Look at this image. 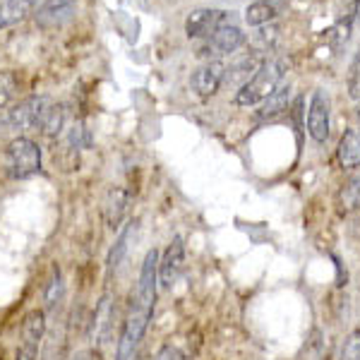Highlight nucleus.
Listing matches in <instances>:
<instances>
[{
  "label": "nucleus",
  "instance_id": "nucleus-16",
  "mask_svg": "<svg viewBox=\"0 0 360 360\" xmlns=\"http://www.w3.org/2000/svg\"><path fill=\"white\" fill-rule=\"evenodd\" d=\"M336 154H339V164L344 168H358L360 166V132L346 130L339 142Z\"/></svg>",
  "mask_w": 360,
  "mask_h": 360
},
{
  "label": "nucleus",
  "instance_id": "nucleus-6",
  "mask_svg": "<svg viewBox=\"0 0 360 360\" xmlns=\"http://www.w3.org/2000/svg\"><path fill=\"white\" fill-rule=\"evenodd\" d=\"M77 15V0H44L34 13V22L41 29H60Z\"/></svg>",
  "mask_w": 360,
  "mask_h": 360
},
{
  "label": "nucleus",
  "instance_id": "nucleus-24",
  "mask_svg": "<svg viewBox=\"0 0 360 360\" xmlns=\"http://www.w3.org/2000/svg\"><path fill=\"white\" fill-rule=\"evenodd\" d=\"M348 96L351 98H360V51L356 53L351 63V72H348Z\"/></svg>",
  "mask_w": 360,
  "mask_h": 360
},
{
  "label": "nucleus",
  "instance_id": "nucleus-3",
  "mask_svg": "<svg viewBox=\"0 0 360 360\" xmlns=\"http://www.w3.org/2000/svg\"><path fill=\"white\" fill-rule=\"evenodd\" d=\"M5 171L15 180L32 178L41 171V147L29 137H15L5 149Z\"/></svg>",
  "mask_w": 360,
  "mask_h": 360
},
{
  "label": "nucleus",
  "instance_id": "nucleus-23",
  "mask_svg": "<svg viewBox=\"0 0 360 360\" xmlns=\"http://www.w3.org/2000/svg\"><path fill=\"white\" fill-rule=\"evenodd\" d=\"M111 317V303L108 298H103L96 307V317H94V339H101V329H108L106 319Z\"/></svg>",
  "mask_w": 360,
  "mask_h": 360
},
{
  "label": "nucleus",
  "instance_id": "nucleus-2",
  "mask_svg": "<svg viewBox=\"0 0 360 360\" xmlns=\"http://www.w3.org/2000/svg\"><path fill=\"white\" fill-rule=\"evenodd\" d=\"M288 70V60L276 58V60H266L259 65L257 72L252 75V79H248L240 86V91L236 94V106H257L266 96H271L281 86V79Z\"/></svg>",
  "mask_w": 360,
  "mask_h": 360
},
{
  "label": "nucleus",
  "instance_id": "nucleus-21",
  "mask_svg": "<svg viewBox=\"0 0 360 360\" xmlns=\"http://www.w3.org/2000/svg\"><path fill=\"white\" fill-rule=\"evenodd\" d=\"M360 202V173H356L341 190V207L353 209Z\"/></svg>",
  "mask_w": 360,
  "mask_h": 360
},
{
  "label": "nucleus",
  "instance_id": "nucleus-26",
  "mask_svg": "<svg viewBox=\"0 0 360 360\" xmlns=\"http://www.w3.org/2000/svg\"><path fill=\"white\" fill-rule=\"evenodd\" d=\"M154 360H183V353L173 346H164V348H159V353L154 356Z\"/></svg>",
  "mask_w": 360,
  "mask_h": 360
},
{
  "label": "nucleus",
  "instance_id": "nucleus-9",
  "mask_svg": "<svg viewBox=\"0 0 360 360\" xmlns=\"http://www.w3.org/2000/svg\"><path fill=\"white\" fill-rule=\"evenodd\" d=\"M307 132L317 144H324L329 139V96L322 89L312 94L310 111H307Z\"/></svg>",
  "mask_w": 360,
  "mask_h": 360
},
{
  "label": "nucleus",
  "instance_id": "nucleus-8",
  "mask_svg": "<svg viewBox=\"0 0 360 360\" xmlns=\"http://www.w3.org/2000/svg\"><path fill=\"white\" fill-rule=\"evenodd\" d=\"M226 17H229V13H224V10H193L188 15V20H185V34H188V39H207L219 27H224Z\"/></svg>",
  "mask_w": 360,
  "mask_h": 360
},
{
  "label": "nucleus",
  "instance_id": "nucleus-15",
  "mask_svg": "<svg viewBox=\"0 0 360 360\" xmlns=\"http://www.w3.org/2000/svg\"><path fill=\"white\" fill-rule=\"evenodd\" d=\"M39 0H0V29L15 25L37 8Z\"/></svg>",
  "mask_w": 360,
  "mask_h": 360
},
{
  "label": "nucleus",
  "instance_id": "nucleus-10",
  "mask_svg": "<svg viewBox=\"0 0 360 360\" xmlns=\"http://www.w3.org/2000/svg\"><path fill=\"white\" fill-rule=\"evenodd\" d=\"M224 70L226 68L219 60H209L202 68H197L193 72V77H190V86H193L195 94L202 98L217 94L219 86L224 82Z\"/></svg>",
  "mask_w": 360,
  "mask_h": 360
},
{
  "label": "nucleus",
  "instance_id": "nucleus-12",
  "mask_svg": "<svg viewBox=\"0 0 360 360\" xmlns=\"http://www.w3.org/2000/svg\"><path fill=\"white\" fill-rule=\"evenodd\" d=\"M127 205H130V195H127L125 188H118V185H113L111 190L106 193L103 197V221L111 231H118L120 224H123L125 219V212H127Z\"/></svg>",
  "mask_w": 360,
  "mask_h": 360
},
{
  "label": "nucleus",
  "instance_id": "nucleus-11",
  "mask_svg": "<svg viewBox=\"0 0 360 360\" xmlns=\"http://www.w3.org/2000/svg\"><path fill=\"white\" fill-rule=\"evenodd\" d=\"M245 44V34L233 25H224L209 37V44L205 49H200V56H212V51H217L214 56H226V53H236L240 46Z\"/></svg>",
  "mask_w": 360,
  "mask_h": 360
},
{
  "label": "nucleus",
  "instance_id": "nucleus-5",
  "mask_svg": "<svg viewBox=\"0 0 360 360\" xmlns=\"http://www.w3.org/2000/svg\"><path fill=\"white\" fill-rule=\"evenodd\" d=\"M51 108V98L46 96H29L25 101H20L13 106V111L8 113V123L15 130H34L41 125L46 111Z\"/></svg>",
  "mask_w": 360,
  "mask_h": 360
},
{
  "label": "nucleus",
  "instance_id": "nucleus-18",
  "mask_svg": "<svg viewBox=\"0 0 360 360\" xmlns=\"http://www.w3.org/2000/svg\"><path fill=\"white\" fill-rule=\"evenodd\" d=\"M288 101H291V84H281L271 96H266L259 108V118H274L281 111H286Z\"/></svg>",
  "mask_w": 360,
  "mask_h": 360
},
{
  "label": "nucleus",
  "instance_id": "nucleus-1",
  "mask_svg": "<svg viewBox=\"0 0 360 360\" xmlns=\"http://www.w3.org/2000/svg\"><path fill=\"white\" fill-rule=\"evenodd\" d=\"M156 291H159V250H149L147 257L139 269L137 286L132 291L130 307H127L123 334L115 346V360H130L135 356L139 341L144 339L149 329V322L154 317L156 305Z\"/></svg>",
  "mask_w": 360,
  "mask_h": 360
},
{
  "label": "nucleus",
  "instance_id": "nucleus-7",
  "mask_svg": "<svg viewBox=\"0 0 360 360\" xmlns=\"http://www.w3.org/2000/svg\"><path fill=\"white\" fill-rule=\"evenodd\" d=\"M185 264V245L183 238L176 236L168 248L164 250V255L159 257V283L164 288H173V283L178 281L180 271H183Z\"/></svg>",
  "mask_w": 360,
  "mask_h": 360
},
{
  "label": "nucleus",
  "instance_id": "nucleus-29",
  "mask_svg": "<svg viewBox=\"0 0 360 360\" xmlns=\"http://www.w3.org/2000/svg\"><path fill=\"white\" fill-rule=\"evenodd\" d=\"M0 360H3V356H0Z\"/></svg>",
  "mask_w": 360,
  "mask_h": 360
},
{
  "label": "nucleus",
  "instance_id": "nucleus-13",
  "mask_svg": "<svg viewBox=\"0 0 360 360\" xmlns=\"http://www.w3.org/2000/svg\"><path fill=\"white\" fill-rule=\"evenodd\" d=\"M286 10V0H257V3L248 5L245 10V22L250 27H262L269 25L271 20H276L278 15Z\"/></svg>",
  "mask_w": 360,
  "mask_h": 360
},
{
  "label": "nucleus",
  "instance_id": "nucleus-17",
  "mask_svg": "<svg viewBox=\"0 0 360 360\" xmlns=\"http://www.w3.org/2000/svg\"><path fill=\"white\" fill-rule=\"evenodd\" d=\"M259 70V60L257 58H243L236 65H231L229 70H224V82L229 84H245L248 79H252V75Z\"/></svg>",
  "mask_w": 360,
  "mask_h": 360
},
{
  "label": "nucleus",
  "instance_id": "nucleus-28",
  "mask_svg": "<svg viewBox=\"0 0 360 360\" xmlns=\"http://www.w3.org/2000/svg\"><path fill=\"white\" fill-rule=\"evenodd\" d=\"M356 13H358V20H360V5H358V10H356Z\"/></svg>",
  "mask_w": 360,
  "mask_h": 360
},
{
  "label": "nucleus",
  "instance_id": "nucleus-22",
  "mask_svg": "<svg viewBox=\"0 0 360 360\" xmlns=\"http://www.w3.org/2000/svg\"><path fill=\"white\" fill-rule=\"evenodd\" d=\"M60 298H63V274L58 266H53V274H51L49 286H46V305L53 307Z\"/></svg>",
  "mask_w": 360,
  "mask_h": 360
},
{
  "label": "nucleus",
  "instance_id": "nucleus-19",
  "mask_svg": "<svg viewBox=\"0 0 360 360\" xmlns=\"http://www.w3.org/2000/svg\"><path fill=\"white\" fill-rule=\"evenodd\" d=\"M63 125H65V111H63V106L51 103V108L46 111L41 125H39V130H41L46 137H56L63 132Z\"/></svg>",
  "mask_w": 360,
  "mask_h": 360
},
{
  "label": "nucleus",
  "instance_id": "nucleus-20",
  "mask_svg": "<svg viewBox=\"0 0 360 360\" xmlns=\"http://www.w3.org/2000/svg\"><path fill=\"white\" fill-rule=\"evenodd\" d=\"M17 82L15 72H10V70H5V72H0V108H5L10 101H13V96L17 94Z\"/></svg>",
  "mask_w": 360,
  "mask_h": 360
},
{
  "label": "nucleus",
  "instance_id": "nucleus-4",
  "mask_svg": "<svg viewBox=\"0 0 360 360\" xmlns=\"http://www.w3.org/2000/svg\"><path fill=\"white\" fill-rule=\"evenodd\" d=\"M46 336V312L44 310H29L22 319V334L20 346H17L15 360H39L41 341Z\"/></svg>",
  "mask_w": 360,
  "mask_h": 360
},
{
  "label": "nucleus",
  "instance_id": "nucleus-25",
  "mask_svg": "<svg viewBox=\"0 0 360 360\" xmlns=\"http://www.w3.org/2000/svg\"><path fill=\"white\" fill-rule=\"evenodd\" d=\"M341 360H360V329L348 334V339L344 344V353H341Z\"/></svg>",
  "mask_w": 360,
  "mask_h": 360
},
{
  "label": "nucleus",
  "instance_id": "nucleus-27",
  "mask_svg": "<svg viewBox=\"0 0 360 360\" xmlns=\"http://www.w3.org/2000/svg\"><path fill=\"white\" fill-rule=\"evenodd\" d=\"M358 120H360V98H358Z\"/></svg>",
  "mask_w": 360,
  "mask_h": 360
},
{
  "label": "nucleus",
  "instance_id": "nucleus-14",
  "mask_svg": "<svg viewBox=\"0 0 360 360\" xmlns=\"http://www.w3.org/2000/svg\"><path fill=\"white\" fill-rule=\"evenodd\" d=\"M135 236H137V221H127L123 229H120L111 252H108V266H111V271H118L120 266H123L127 252H130L132 240H135Z\"/></svg>",
  "mask_w": 360,
  "mask_h": 360
}]
</instances>
